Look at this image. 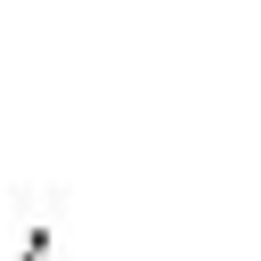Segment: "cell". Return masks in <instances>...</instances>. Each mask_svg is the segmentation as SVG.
Returning a JSON list of instances; mask_svg holds the SVG:
<instances>
[{
	"instance_id": "6da1fadb",
	"label": "cell",
	"mask_w": 261,
	"mask_h": 261,
	"mask_svg": "<svg viewBox=\"0 0 261 261\" xmlns=\"http://www.w3.org/2000/svg\"><path fill=\"white\" fill-rule=\"evenodd\" d=\"M16 261H57V237H49V220H33V228H24V245H16Z\"/></svg>"
}]
</instances>
